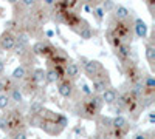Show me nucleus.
I'll return each mask as SVG.
<instances>
[{"mask_svg": "<svg viewBox=\"0 0 155 139\" xmlns=\"http://www.w3.org/2000/svg\"><path fill=\"white\" fill-rule=\"evenodd\" d=\"M39 116H41L39 128L44 133H47L48 136H59L68 125V118L65 115H62L59 111H53L50 108H45V107L39 113Z\"/></svg>", "mask_w": 155, "mask_h": 139, "instance_id": "obj_1", "label": "nucleus"}, {"mask_svg": "<svg viewBox=\"0 0 155 139\" xmlns=\"http://www.w3.org/2000/svg\"><path fill=\"white\" fill-rule=\"evenodd\" d=\"M104 107L102 100L98 94H90V96H81L74 102V115L87 121H95L99 115L101 110Z\"/></svg>", "mask_w": 155, "mask_h": 139, "instance_id": "obj_2", "label": "nucleus"}, {"mask_svg": "<svg viewBox=\"0 0 155 139\" xmlns=\"http://www.w3.org/2000/svg\"><path fill=\"white\" fill-rule=\"evenodd\" d=\"M113 37H116L121 43L130 45L134 40V19L130 20H116L112 16L109 17V27L106 30Z\"/></svg>", "mask_w": 155, "mask_h": 139, "instance_id": "obj_3", "label": "nucleus"}, {"mask_svg": "<svg viewBox=\"0 0 155 139\" xmlns=\"http://www.w3.org/2000/svg\"><path fill=\"white\" fill-rule=\"evenodd\" d=\"M2 116L6 122V134L12 136L19 131H25V128H27V118L17 107H11L5 110Z\"/></svg>", "mask_w": 155, "mask_h": 139, "instance_id": "obj_4", "label": "nucleus"}, {"mask_svg": "<svg viewBox=\"0 0 155 139\" xmlns=\"http://www.w3.org/2000/svg\"><path fill=\"white\" fill-rule=\"evenodd\" d=\"M116 100L121 104L124 113H127L129 118H130L132 121H138V118L141 116V113H143L140 99H137L129 90H124L121 94H118V99Z\"/></svg>", "mask_w": 155, "mask_h": 139, "instance_id": "obj_5", "label": "nucleus"}, {"mask_svg": "<svg viewBox=\"0 0 155 139\" xmlns=\"http://www.w3.org/2000/svg\"><path fill=\"white\" fill-rule=\"evenodd\" d=\"M121 70H123V74L124 77L127 79L129 84H137V82H141L143 81V71H141V68L138 67V64L135 60H127L124 62V64H121Z\"/></svg>", "mask_w": 155, "mask_h": 139, "instance_id": "obj_6", "label": "nucleus"}, {"mask_svg": "<svg viewBox=\"0 0 155 139\" xmlns=\"http://www.w3.org/2000/svg\"><path fill=\"white\" fill-rule=\"evenodd\" d=\"M84 64H82V70H84V74L87 76V79L88 81H93L96 79L98 76L104 71V65L101 64L99 60L96 59H87V57H79Z\"/></svg>", "mask_w": 155, "mask_h": 139, "instance_id": "obj_7", "label": "nucleus"}, {"mask_svg": "<svg viewBox=\"0 0 155 139\" xmlns=\"http://www.w3.org/2000/svg\"><path fill=\"white\" fill-rule=\"evenodd\" d=\"M109 87H112V79H110V74H109V71L107 70H104L96 79H93L92 81V93L93 94H101V93H104Z\"/></svg>", "mask_w": 155, "mask_h": 139, "instance_id": "obj_8", "label": "nucleus"}, {"mask_svg": "<svg viewBox=\"0 0 155 139\" xmlns=\"http://www.w3.org/2000/svg\"><path fill=\"white\" fill-rule=\"evenodd\" d=\"M54 45L51 43L48 39H42V40H36L31 46V53L34 56H39V57H45L48 59L51 56V53L54 51Z\"/></svg>", "mask_w": 155, "mask_h": 139, "instance_id": "obj_9", "label": "nucleus"}, {"mask_svg": "<svg viewBox=\"0 0 155 139\" xmlns=\"http://www.w3.org/2000/svg\"><path fill=\"white\" fill-rule=\"evenodd\" d=\"M96 124V133L102 137V139H110V133H112V118L106 116V115H99L95 119Z\"/></svg>", "mask_w": 155, "mask_h": 139, "instance_id": "obj_10", "label": "nucleus"}, {"mask_svg": "<svg viewBox=\"0 0 155 139\" xmlns=\"http://www.w3.org/2000/svg\"><path fill=\"white\" fill-rule=\"evenodd\" d=\"M74 91H76V87H74V82L68 81V79H61L58 82V93L64 97V99H71L74 96Z\"/></svg>", "mask_w": 155, "mask_h": 139, "instance_id": "obj_11", "label": "nucleus"}, {"mask_svg": "<svg viewBox=\"0 0 155 139\" xmlns=\"http://www.w3.org/2000/svg\"><path fill=\"white\" fill-rule=\"evenodd\" d=\"M14 45H16V34L5 30L0 34V49L2 51H11V49H14Z\"/></svg>", "mask_w": 155, "mask_h": 139, "instance_id": "obj_12", "label": "nucleus"}, {"mask_svg": "<svg viewBox=\"0 0 155 139\" xmlns=\"http://www.w3.org/2000/svg\"><path fill=\"white\" fill-rule=\"evenodd\" d=\"M64 77L74 82L81 77V67L79 64H76V62H68L65 65V70H64Z\"/></svg>", "mask_w": 155, "mask_h": 139, "instance_id": "obj_13", "label": "nucleus"}, {"mask_svg": "<svg viewBox=\"0 0 155 139\" xmlns=\"http://www.w3.org/2000/svg\"><path fill=\"white\" fill-rule=\"evenodd\" d=\"M134 34L140 39H147V34H149V27L147 23L140 19V17H135L134 19Z\"/></svg>", "mask_w": 155, "mask_h": 139, "instance_id": "obj_14", "label": "nucleus"}, {"mask_svg": "<svg viewBox=\"0 0 155 139\" xmlns=\"http://www.w3.org/2000/svg\"><path fill=\"white\" fill-rule=\"evenodd\" d=\"M113 54L116 56V59H118L121 64H124V62L132 59V46L127 45V43H123L116 49H113Z\"/></svg>", "mask_w": 155, "mask_h": 139, "instance_id": "obj_15", "label": "nucleus"}, {"mask_svg": "<svg viewBox=\"0 0 155 139\" xmlns=\"http://www.w3.org/2000/svg\"><path fill=\"white\" fill-rule=\"evenodd\" d=\"M31 79H33V82L39 87V90H41L42 87H45L47 85V76H45V70L44 68H41V67H37V68H34L33 71H31Z\"/></svg>", "mask_w": 155, "mask_h": 139, "instance_id": "obj_16", "label": "nucleus"}, {"mask_svg": "<svg viewBox=\"0 0 155 139\" xmlns=\"http://www.w3.org/2000/svg\"><path fill=\"white\" fill-rule=\"evenodd\" d=\"M113 19H116V20H130L132 19V14H130V11H129L124 5H115V8H113V12L110 14Z\"/></svg>", "mask_w": 155, "mask_h": 139, "instance_id": "obj_17", "label": "nucleus"}, {"mask_svg": "<svg viewBox=\"0 0 155 139\" xmlns=\"http://www.w3.org/2000/svg\"><path fill=\"white\" fill-rule=\"evenodd\" d=\"M99 97H101V100H102L104 105H113L116 102V99H118V91H116V88L109 87L104 93L99 94Z\"/></svg>", "mask_w": 155, "mask_h": 139, "instance_id": "obj_18", "label": "nucleus"}, {"mask_svg": "<svg viewBox=\"0 0 155 139\" xmlns=\"http://www.w3.org/2000/svg\"><path fill=\"white\" fill-rule=\"evenodd\" d=\"M144 54H146V60L149 64L150 71H153L155 70V43L153 42L146 40V43H144Z\"/></svg>", "mask_w": 155, "mask_h": 139, "instance_id": "obj_19", "label": "nucleus"}, {"mask_svg": "<svg viewBox=\"0 0 155 139\" xmlns=\"http://www.w3.org/2000/svg\"><path fill=\"white\" fill-rule=\"evenodd\" d=\"M112 128L115 130H130V122L126 116H113L112 118Z\"/></svg>", "mask_w": 155, "mask_h": 139, "instance_id": "obj_20", "label": "nucleus"}, {"mask_svg": "<svg viewBox=\"0 0 155 139\" xmlns=\"http://www.w3.org/2000/svg\"><path fill=\"white\" fill-rule=\"evenodd\" d=\"M28 76V70L25 68V67H22V65H19L17 68H14V71L11 73V76L9 77L14 81V82H22L25 77Z\"/></svg>", "mask_w": 155, "mask_h": 139, "instance_id": "obj_21", "label": "nucleus"}, {"mask_svg": "<svg viewBox=\"0 0 155 139\" xmlns=\"http://www.w3.org/2000/svg\"><path fill=\"white\" fill-rule=\"evenodd\" d=\"M45 76H47V84H58L62 77L59 76V73L51 67V65H47V70H45Z\"/></svg>", "mask_w": 155, "mask_h": 139, "instance_id": "obj_22", "label": "nucleus"}, {"mask_svg": "<svg viewBox=\"0 0 155 139\" xmlns=\"http://www.w3.org/2000/svg\"><path fill=\"white\" fill-rule=\"evenodd\" d=\"M8 97H9L11 102L22 104V102H23V94H22V91H20V87H17V88H14L12 91H9V93H8Z\"/></svg>", "mask_w": 155, "mask_h": 139, "instance_id": "obj_23", "label": "nucleus"}, {"mask_svg": "<svg viewBox=\"0 0 155 139\" xmlns=\"http://www.w3.org/2000/svg\"><path fill=\"white\" fill-rule=\"evenodd\" d=\"M42 110H44V104L34 100V102H31V105H30V108H28V115H39Z\"/></svg>", "mask_w": 155, "mask_h": 139, "instance_id": "obj_24", "label": "nucleus"}, {"mask_svg": "<svg viewBox=\"0 0 155 139\" xmlns=\"http://www.w3.org/2000/svg\"><path fill=\"white\" fill-rule=\"evenodd\" d=\"M92 14L95 16V19H96V22H98V23H102V20H104V16H106V12L102 11L101 5H96V6L93 8V11H92Z\"/></svg>", "mask_w": 155, "mask_h": 139, "instance_id": "obj_25", "label": "nucleus"}, {"mask_svg": "<svg viewBox=\"0 0 155 139\" xmlns=\"http://www.w3.org/2000/svg\"><path fill=\"white\" fill-rule=\"evenodd\" d=\"M78 36H79L82 40H90V39H92V37L95 36V31L92 30V27H88V28H84Z\"/></svg>", "mask_w": 155, "mask_h": 139, "instance_id": "obj_26", "label": "nucleus"}, {"mask_svg": "<svg viewBox=\"0 0 155 139\" xmlns=\"http://www.w3.org/2000/svg\"><path fill=\"white\" fill-rule=\"evenodd\" d=\"M9 105H11V100H9V97H8V94H0V110L2 111H5V110H8L9 108Z\"/></svg>", "mask_w": 155, "mask_h": 139, "instance_id": "obj_27", "label": "nucleus"}, {"mask_svg": "<svg viewBox=\"0 0 155 139\" xmlns=\"http://www.w3.org/2000/svg\"><path fill=\"white\" fill-rule=\"evenodd\" d=\"M134 139H153V130L143 131V133H137L134 136Z\"/></svg>", "mask_w": 155, "mask_h": 139, "instance_id": "obj_28", "label": "nucleus"}, {"mask_svg": "<svg viewBox=\"0 0 155 139\" xmlns=\"http://www.w3.org/2000/svg\"><path fill=\"white\" fill-rule=\"evenodd\" d=\"M101 8H102V11H104V12H110V11H113L115 3L113 2H104V3H101Z\"/></svg>", "mask_w": 155, "mask_h": 139, "instance_id": "obj_29", "label": "nucleus"}, {"mask_svg": "<svg viewBox=\"0 0 155 139\" xmlns=\"http://www.w3.org/2000/svg\"><path fill=\"white\" fill-rule=\"evenodd\" d=\"M81 91H82V96H90V94H93L92 90H90V87H88L85 82H81Z\"/></svg>", "mask_w": 155, "mask_h": 139, "instance_id": "obj_30", "label": "nucleus"}, {"mask_svg": "<svg viewBox=\"0 0 155 139\" xmlns=\"http://www.w3.org/2000/svg\"><path fill=\"white\" fill-rule=\"evenodd\" d=\"M146 6L150 12V16L153 17V14H155V2H146Z\"/></svg>", "mask_w": 155, "mask_h": 139, "instance_id": "obj_31", "label": "nucleus"}, {"mask_svg": "<svg viewBox=\"0 0 155 139\" xmlns=\"http://www.w3.org/2000/svg\"><path fill=\"white\" fill-rule=\"evenodd\" d=\"M11 137L12 139H28V136H27V133H25V131H19L16 134H12Z\"/></svg>", "mask_w": 155, "mask_h": 139, "instance_id": "obj_32", "label": "nucleus"}, {"mask_svg": "<svg viewBox=\"0 0 155 139\" xmlns=\"http://www.w3.org/2000/svg\"><path fill=\"white\" fill-rule=\"evenodd\" d=\"M0 130H2L3 133H6V122H5L3 116H0Z\"/></svg>", "mask_w": 155, "mask_h": 139, "instance_id": "obj_33", "label": "nucleus"}, {"mask_svg": "<svg viewBox=\"0 0 155 139\" xmlns=\"http://www.w3.org/2000/svg\"><path fill=\"white\" fill-rule=\"evenodd\" d=\"M3 73H5V62L0 59V76H2Z\"/></svg>", "mask_w": 155, "mask_h": 139, "instance_id": "obj_34", "label": "nucleus"}, {"mask_svg": "<svg viewBox=\"0 0 155 139\" xmlns=\"http://www.w3.org/2000/svg\"><path fill=\"white\" fill-rule=\"evenodd\" d=\"M45 36L48 37V39H51V37H54V31H51V30H47V31H45Z\"/></svg>", "mask_w": 155, "mask_h": 139, "instance_id": "obj_35", "label": "nucleus"}, {"mask_svg": "<svg viewBox=\"0 0 155 139\" xmlns=\"http://www.w3.org/2000/svg\"><path fill=\"white\" fill-rule=\"evenodd\" d=\"M149 122H150V124L155 122V115H153V113H149Z\"/></svg>", "mask_w": 155, "mask_h": 139, "instance_id": "obj_36", "label": "nucleus"}, {"mask_svg": "<svg viewBox=\"0 0 155 139\" xmlns=\"http://www.w3.org/2000/svg\"><path fill=\"white\" fill-rule=\"evenodd\" d=\"M0 94H3V82L0 79Z\"/></svg>", "mask_w": 155, "mask_h": 139, "instance_id": "obj_37", "label": "nucleus"}, {"mask_svg": "<svg viewBox=\"0 0 155 139\" xmlns=\"http://www.w3.org/2000/svg\"><path fill=\"white\" fill-rule=\"evenodd\" d=\"M0 54H2V49H0Z\"/></svg>", "mask_w": 155, "mask_h": 139, "instance_id": "obj_38", "label": "nucleus"}]
</instances>
